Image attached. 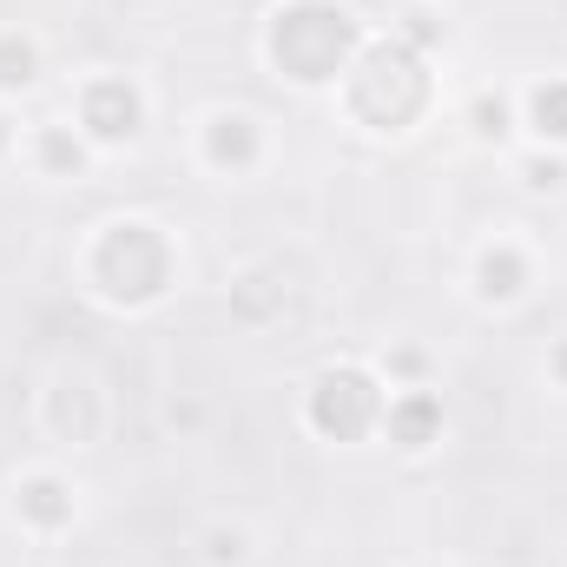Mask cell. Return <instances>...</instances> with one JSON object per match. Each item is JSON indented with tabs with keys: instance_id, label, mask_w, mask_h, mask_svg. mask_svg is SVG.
<instances>
[{
	"instance_id": "cell-13",
	"label": "cell",
	"mask_w": 567,
	"mask_h": 567,
	"mask_svg": "<svg viewBox=\"0 0 567 567\" xmlns=\"http://www.w3.org/2000/svg\"><path fill=\"white\" fill-rule=\"evenodd\" d=\"M528 185L535 192H555V185H567V165L561 158H528Z\"/></svg>"
},
{
	"instance_id": "cell-10",
	"label": "cell",
	"mask_w": 567,
	"mask_h": 567,
	"mask_svg": "<svg viewBox=\"0 0 567 567\" xmlns=\"http://www.w3.org/2000/svg\"><path fill=\"white\" fill-rule=\"evenodd\" d=\"M528 126H535V140L567 145V80H548L528 93Z\"/></svg>"
},
{
	"instance_id": "cell-7",
	"label": "cell",
	"mask_w": 567,
	"mask_h": 567,
	"mask_svg": "<svg viewBox=\"0 0 567 567\" xmlns=\"http://www.w3.org/2000/svg\"><path fill=\"white\" fill-rule=\"evenodd\" d=\"M40 80V47L27 33H0V100H20Z\"/></svg>"
},
{
	"instance_id": "cell-11",
	"label": "cell",
	"mask_w": 567,
	"mask_h": 567,
	"mask_svg": "<svg viewBox=\"0 0 567 567\" xmlns=\"http://www.w3.org/2000/svg\"><path fill=\"white\" fill-rule=\"evenodd\" d=\"M468 120H475V140H508V133H515V126H508V100H495V93H482V100H475V106H468Z\"/></svg>"
},
{
	"instance_id": "cell-9",
	"label": "cell",
	"mask_w": 567,
	"mask_h": 567,
	"mask_svg": "<svg viewBox=\"0 0 567 567\" xmlns=\"http://www.w3.org/2000/svg\"><path fill=\"white\" fill-rule=\"evenodd\" d=\"M429 416H435V396H423V390H416V396H403V403L390 396V410H383V429H390L403 449H429Z\"/></svg>"
},
{
	"instance_id": "cell-4",
	"label": "cell",
	"mask_w": 567,
	"mask_h": 567,
	"mask_svg": "<svg viewBox=\"0 0 567 567\" xmlns=\"http://www.w3.org/2000/svg\"><path fill=\"white\" fill-rule=\"evenodd\" d=\"M198 145H205V165H212V172H245V165L265 158V126H258V113H245V106H218V113H205Z\"/></svg>"
},
{
	"instance_id": "cell-3",
	"label": "cell",
	"mask_w": 567,
	"mask_h": 567,
	"mask_svg": "<svg viewBox=\"0 0 567 567\" xmlns=\"http://www.w3.org/2000/svg\"><path fill=\"white\" fill-rule=\"evenodd\" d=\"M140 120H145V93L133 80H120V73H106V80H93L80 93V133H86V145L140 140Z\"/></svg>"
},
{
	"instance_id": "cell-2",
	"label": "cell",
	"mask_w": 567,
	"mask_h": 567,
	"mask_svg": "<svg viewBox=\"0 0 567 567\" xmlns=\"http://www.w3.org/2000/svg\"><path fill=\"white\" fill-rule=\"evenodd\" d=\"M383 390L363 377V370H323L317 377V390H310V416L323 435H337V442H350V435H370V429L383 423Z\"/></svg>"
},
{
	"instance_id": "cell-5",
	"label": "cell",
	"mask_w": 567,
	"mask_h": 567,
	"mask_svg": "<svg viewBox=\"0 0 567 567\" xmlns=\"http://www.w3.org/2000/svg\"><path fill=\"white\" fill-rule=\"evenodd\" d=\"M528 278H535V265H528V251L515 238L482 245V258H475V297L482 303H515L528 290Z\"/></svg>"
},
{
	"instance_id": "cell-6",
	"label": "cell",
	"mask_w": 567,
	"mask_h": 567,
	"mask_svg": "<svg viewBox=\"0 0 567 567\" xmlns=\"http://www.w3.org/2000/svg\"><path fill=\"white\" fill-rule=\"evenodd\" d=\"M13 515L53 535V528H66V522L80 515V502H73V488H66L60 475H27V482L13 488Z\"/></svg>"
},
{
	"instance_id": "cell-12",
	"label": "cell",
	"mask_w": 567,
	"mask_h": 567,
	"mask_svg": "<svg viewBox=\"0 0 567 567\" xmlns=\"http://www.w3.org/2000/svg\"><path fill=\"white\" fill-rule=\"evenodd\" d=\"M251 561V535L245 528H212V567H245Z\"/></svg>"
},
{
	"instance_id": "cell-1",
	"label": "cell",
	"mask_w": 567,
	"mask_h": 567,
	"mask_svg": "<svg viewBox=\"0 0 567 567\" xmlns=\"http://www.w3.org/2000/svg\"><path fill=\"white\" fill-rule=\"evenodd\" d=\"M350 47H357V20L330 0H297L278 7L271 20V60L297 86H330L350 66Z\"/></svg>"
},
{
	"instance_id": "cell-8",
	"label": "cell",
	"mask_w": 567,
	"mask_h": 567,
	"mask_svg": "<svg viewBox=\"0 0 567 567\" xmlns=\"http://www.w3.org/2000/svg\"><path fill=\"white\" fill-rule=\"evenodd\" d=\"M33 152H40V165H47V172H60V178H66V172H80V165H86V133H80V126L47 120V126L33 133Z\"/></svg>"
}]
</instances>
